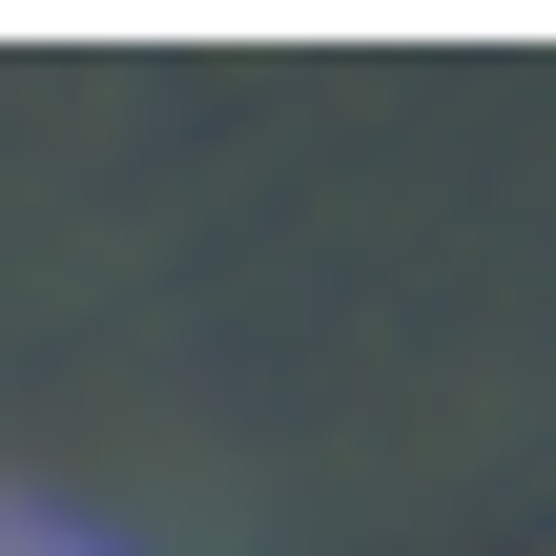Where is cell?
Returning <instances> with one entry per match:
<instances>
[{
    "label": "cell",
    "instance_id": "1",
    "mask_svg": "<svg viewBox=\"0 0 556 556\" xmlns=\"http://www.w3.org/2000/svg\"><path fill=\"white\" fill-rule=\"evenodd\" d=\"M0 556H103V536H83V516H0Z\"/></svg>",
    "mask_w": 556,
    "mask_h": 556
}]
</instances>
